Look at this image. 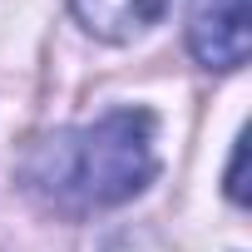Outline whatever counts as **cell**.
I'll use <instances>...</instances> for the list:
<instances>
[{"mask_svg": "<svg viewBox=\"0 0 252 252\" xmlns=\"http://www.w3.org/2000/svg\"><path fill=\"white\" fill-rule=\"evenodd\" d=\"M154 178V119L144 109H114L89 129L60 134L35 158V183L69 208L129 203Z\"/></svg>", "mask_w": 252, "mask_h": 252, "instance_id": "1", "label": "cell"}, {"mask_svg": "<svg viewBox=\"0 0 252 252\" xmlns=\"http://www.w3.org/2000/svg\"><path fill=\"white\" fill-rule=\"evenodd\" d=\"M188 45L208 69H242L247 64V0H193L188 10Z\"/></svg>", "mask_w": 252, "mask_h": 252, "instance_id": "2", "label": "cell"}, {"mask_svg": "<svg viewBox=\"0 0 252 252\" xmlns=\"http://www.w3.org/2000/svg\"><path fill=\"white\" fill-rule=\"evenodd\" d=\"M79 25L99 40H134L168 15V0H69Z\"/></svg>", "mask_w": 252, "mask_h": 252, "instance_id": "3", "label": "cell"}, {"mask_svg": "<svg viewBox=\"0 0 252 252\" xmlns=\"http://www.w3.org/2000/svg\"><path fill=\"white\" fill-rule=\"evenodd\" d=\"M227 193H232V203H242V198H247V193H242V144H237L232 168H227Z\"/></svg>", "mask_w": 252, "mask_h": 252, "instance_id": "4", "label": "cell"}]
</instances>
